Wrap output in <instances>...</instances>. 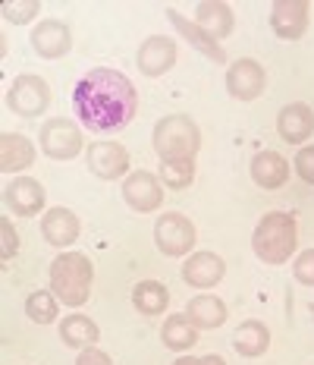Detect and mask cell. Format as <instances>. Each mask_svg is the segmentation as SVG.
<instances>
[{"label": "cell", "instance_id": "obj_1", "mask_svg": "<svg viewBox=\"0 0 314 365\" xmlns=\"http://www.w3.org/2000/svg\"><path fill=\"white\" fill-rule=\"evenodd\" d=\"M73 110L91 133H120L139 113V91L120 70H91L73 88Z\"/></svg>", "mask_w": 314, "mask_h": 365}, {"label": "cell", "instance_id": "obj_2", "mask_svg": "<svg viewBox=\"0 0 314 365\" xmlns=\"http://www.w3.org/2000/svg\"><path fill=\"white\" fill-rule=\"evenodd\" d=\"M298 246V224L289 211H267L251 233V249L264 264H286Z\"/></svg>", "mask_w": 314, "mask_h": 365}, {"label": "cell", "instance_id": "obj_3", "mask_svg": "<svg viewBox=\"0 0 314 365\" xmlns=\"http://www.w3.org/2000/svg\"><path fill=\"white\" fill-rule=\"evenodd\" d=\"M91 284H95V268H91L88 255L60 252L51 262V293L63 306H70V309L85 306L91 296Z\"/></svg>", "mask_w": 314, "mask_h": 365}, {"label": "cell", "instance_id": "obj_4", "mask_svg": "<svg viewBox=\"0 0 314 365\" xmlns=\"http://www.w3.org/2000/svg\"><path fill=\"white\" fill-rule=\"evenodd\" d=\"M155 151L160 161H195L202 151V129L186 113H170L155 126Z\"/></svg>", "mask_w": 314, "mask_h": 365}, {"label": "cell", "instance_id": "obj_5", "mask_svg": "<svg viewBox=\"0 0 314 365\" xmlns=\"http://www.w3.org/2000/svg\"><path fill=\"white\" fill-rule=\"evenodd\" d=\"M6 108L22 120L41 117V113L51 108V86L41 79V76L22 73L13 79L10 91H6Z\"/></svg>", "mask_w": 314, "mask_h": 365}, {"label": "cell", "instance_id": "obj_6", "mask_svg": "<svg viewBox=\"0 0 314 365\" xmlns=\"http://www.w3.org/2000/svg\"><path fill=\"white\" fill-rule=\"evenodd\" d=\"M195 224L182 211H164L155 224V242L167 258H186L195 249Z\"/></svg>", "mask_w": 314, "mask_h": 365}, {"label": "cell", "instance_id": "obj_7", "mask_svg": "<svg viewBox=\"0 0 314 365\" xmlns=\"http://www.w3.org/2000/svg\"><path fill=\"white\" fill-rule=\"evenodd\" d=\"M38 145L48 158L53 161H73V158L82 155V129L79 123H73L70 117H53L41 126L38 133Z\"/></svg>", "mask_w": 314, "mask_h": 365}, {"label": "cell", "instance_id": "obj_8", "mask_svg": "<svg viewBox=\"0 0 314 365\" xmlns=\"http://www.w3.org/2000/svg\"><path fill=\"white\" fill-rule=\"evenodd\" d=\"M311 4L308 0H273L271 4V29L283 41H298L308 32Z\"/></svg>", "mask_w": 314, "mask_h": 365}, {"label": "cell", "instance_id": "obj_9", "mask_svg": "<svg viewBox=\"0 0 314 365\" xmlns=\"http://www.w3.org/2000/svg\"><path fill=\"white\" fill-rule=\"evenodd\" d=\"M122 199L139 215H151V211H157L164 205V186H160V180L155 173L135 170L122 180Z\"/></svg>", "mask_w": 314, "mask_h": 365}, {"label": "cell", "instance_id": "obj_10", "mask_svg": "<svg viewBox=\"0 0 314 365\" xmlns=\"http://www.w3.org/2000/svg\"><path fill=\"white\" fill-rule=\"evenodd\" d=\"M264 86H267L264 66L251 57L236 60V63L226 70V91H229V98H236V101H255V98H261Z\"/></svg>", "mask_w": 314, "mask_h": 365}, {"label": "cell", "instance_id": "obj_11", "mask_svg": "<svg viewBox=\"0 0 314 365\" xmlns=\"http://www.w3.org/2000/svg\"><path fill=\"white\" fill-rule=\"evenodd\" d=\"M176 54H179V48H176L173 38L151 35V38H145L142 41L139 54H135V63H139V73H145L148 79H157V76L173 70Z\"/></svg>", "mask_w": 314, "mask_h": 365}, {"label": "cell", "instance_id": "obj_12", "mask_svg": "<svg viewBox=\"0 0 314 365\" xmlns=\"http://www.w3.org/2000/svg\"><path fill=\"white\" fill-rule=\"evenodd\" d=\"M28 41H32V51L38 57L60 60V57L70 54L73 32H70V26H66V22H60V19H41L32 29V38H28Z\"/></svg>", "mask_w": 314, "mask_h": 365}, {"label": "cell", "instance_id": "obj_13", "mask_svg": "<svg viewBox=\"0 0 314 365\" xmlns=\"http://www.w3.org/2000/svg\"><path fill=\"white\" fill-rule=\"evenodd\" d=\"M88 170L98 180H120L129 173V151L122 142H91Z\"/></svg>", "mask_w": 314, "mask_h": 365}, {"label": "cell", "instance_id": "obj_14", "mask_svg": "<svg viewBox=\"0 0 314 365\" xmlns=\"http://www.w3.org/2000/svg\"><path fill=\"white\" fill-rule=\"evenodd\" d=\"M4 202L16 217H35L44 208V202H48V192H44V186L38 180L16 177L4 189Z\"/></svg>", "mask_w": 314, "mask_h": 365}, {"label": "cell", "instance_id": "obj_15", "mask_svg": "<svg viewBox=\"0 0 314 365\" xmlns=\"http://www.w3.org/2000/svg\"><path fill=\"white\" fill-rule=\"evenodd\" d=\"M226 277V262L217 252H192L182 264V280L195 290H211Z\"/></svg>", "mask_w": 314, "mask_h": 365}, {"label": "cell", "instance_id": "obj_16", "mask_svg": "<svg viewBox=\"0 0 314 365\" xmlns=\"http://www.w3.org/2000/svg\"><path fill=\"white\" fill-rule=\"evenodd\" d=\"M167 19H170V26L176 29V32H179L182 38H186L189 44H192V48L198 51V54L202 57H208L211 63H226V51L220 48V41H214V38L204 32L202 26H198V22H192V19H186L182 16L179 10H173V6H167Z\"/></svg>", "mask_w": 314, "mask_h": 365}, {"label": "cell", "instance_id": "obj_17", "mask_svg": "<svg viewBox=\"0 0 314 365\" xmlns=\"http://www.w3.org/2000/svg\"><path fill=\"white\" fill-rule=\"evenodd\" d=\"M79 233H82V224H79V217H75V211L70 208H51L48 215L41 217V237L48 240V246L53 249H70L75 240H79Z\"/></svg>", "mask_w": 314, "mask_h": 365}, {"label": "cell", "instance_id": "obj_18", "mask_svg": "<svg viewBox=\"0 0 314 365\" xmlns=\"http://www.w3.org/2000/svg\"><path fill=\"white\" fill-rule=\"evenodd\" d=\"M277 133L283 142L289 145H302L314 135V110L308 104L295 101V104H286L277 117Z\"/></svg>", "mask_w": 314, "mask_h": 365}, {"label": "cell", "instance_id": "obj_19", "mask_svg": "<svg viewBox=\"0 0 314 365\" xmlns=\"http://www.w3.org/2000/svg\"><path fill=\"white\" fill-rule=\"evenodd\" d=\"M195 22L214 38V41H224V38L233 35L236 16H233V10H229V4H224V0H202V4L195 6Z\"/></svg>", "mask_w": 314, "mask_h": 365}, {"label": "cell", "instance_id": "obj_20", "mask_svg": "<svg viewBox=\"0 0 314 365\" xmlns=\"http://www.w3.org/2000/svg\"><path fill=\"white\" fill-rule=\"evenodd\" d=\"M251 180L261 189H280L286 186L289 180V161L280 155V151H258L251 158Z\"/></svg>", "mask_w": 314, "mask_h": 365}, {"label": "cell", "instance_id": "obj_21", "mask_svg": "<svg viewBox=\"0 0 314 365\" xmlns=\"http://www.w3.org/2000/svg\"><path fill=\"white\" fill-rule=\"evenodd\" d=\"M35 164V145L22 133H4L0 135V170L4 173H22Z\"/></svg>", "mask_w": 314, "mask_h": 365}, {"label": "cell", "instance_id": "obj_22", "mask_svg": "<svg viewBox=\"0 0 314 365\" xmlns=\"http://www.w3.org/2000/svg\"><path fill=\"white\" fill-rule=\"evenodd\" d=\"M186 318L195 331H214L226 322V302L220 299V296L202 293V296H195V299H189Z\"/></svg>", "mask_w": 314, "mask_h": 365}, {"label": "cell", "instance_id": "obj_23", "mask_svg": "<svg viewBox=\"0 0 314 365\" xmlns=\"http://www.w3.org/2000/svg\"><path fill=\"white\" fill-rule=\"evenodd\" d=\"M233 349L239 356H245V359H258V356H264L267 349H271V331H267V324L255 322V318L242 322L233 334Z\"/></svg>", "mask_w": 314, "mask_h": 365}, {"label": "cell", "instance_id": "obj_24", "mask_svg": "<svg viewBox=\"0 0 314 365\" xmlns=\"http://www.w3.org/2000/svg\"><path fill=\"white\" fill-rule=\"evenodd\" d=\"M132 306L139 309L142 315L157 318L170 306V290H167L164 284H157V280H139V284L132 287Z\"/></svg>", "mask_w": 314, "mask_h": 365}, {"label": "cell", "instance_id": "obj_25", "mask_svg": "<svg viewBox=\"0 0 314 365\" xmlns=\"http://www.w3.org/2000/svg\"><path fill=\"white\" fill-rule=\"evenodd\" d=\"M98 337H101V331H98V324L91 322L88 315H66L63 324H60V340H63L66 346L73 349H88V346H98Z\"/></svg>", "mask_w": 314, "mask_h": 365}, {"label": "cell", "instance_id": "obj_26", "mask_svg": "<svg viewBox=\"0 0 314 365\" xmlns=\"http://www.w3.org/2000/svg\"><path fill=\"white\" fill-rule=\"evenodd\" d=\"M160 340H164V346L173 349V353H189V349L198 344V331L189 324L186 315H170L164 322V328H160Z\"/></svg>", "mask_w": 314, "mask_h": 365}, {"label": "cell", "instance_id": "obj_27", "mask_svg": "<svg viewBox=\"0 0 314 365\" xmlns=\"http://www.w3.org/2000/svg\"><path fill=\"white\" fill-rule=\"evenodd\" d=\"M57 312H60V299H57L53 293H48V290L28 293V299H26V315L32 318L35 324H51L53 318H57Z\"/></svg>", "mask_w": 314, "mask_h": 365}, {"label": "cell", "instance_id": "obj_28", "mask_svg": "<svg viewBox=\"0 0 314 365\" xmlns=\"http://www.w3.org/2000/svg\"><path fill=\"white\" fill-rule=\"evenodd\" d=\"M160 180L167 189H189L195 180V161H160Z\"/></svg>", "mask_w": 314, "mask_h": 365}, {"label": "cell", "instance_id": "obj_29", "mask_svg": "<svg viewBox=\"0 0 314 365\" xmlns=\"http://www.w3.org/2000/svg\"><path fill=\"white\" fill-rule=\"evenodd\" d=\"M0 13H4V19L13 22V26H26V22H32L38 13H41V4H38V0H6V4L0 6Z\"/></svg>", "mask_w": 314, "mask_h": 365}, {"label": "cell", "instance_id": "obj_30", "mask_svg": "<svg viewBox=\"0 0 314 365\" xmlns=\"http://www.w3.org/2000/svg\"><path fill=\"white\" fill-rule=\"evenodd\" d=\"M16 252H19V233L13 230L10 217H0V262L6 264Z\"/></svg>", "mask_w": 314, "mask_h": 365}, {"label": "cell", "instance_id": "obj_31", "mask_svg": "<svg viewBox=\"0 0 314 365\" xmlns=\"http://www.w3.org/2000/svg\"><path fill=\"white\" fill-rule=\"evenodd\" d=\"M293 277L302 287H314V249H305L293 262Z\"/></svg>", "mask_w": 314, "mask_h": 365}, {"label": "cell", "instance_id": "obj_32", "mask_svg": "<svg viewBox=\"0 0 314 365\" xmlns=\"http://www.w3.org/2000/svg\"><path fill=\"white\" fill-rule=\"evenodd\" d=\"M293 167H295L298 180H305L308 186H314V145H302V148H298Z\"/></svg>", "mask_w": 314, "mask_h": 365}, {"label": "cell", "instance_id": "obj_33", "mask_svg": "<svg viewBox=\"0 0 314 365\" xmlns=\"http://www.w3.org/2000/svg\"><path fill=\"white\" fill-rule=\"evenodd\" d=\"M75 365H113V359L104 353L101 346H88V349H82V353H79Z\"/></svg>", "mask_w": 314, "mask_h": 365}, {"label": "cell", "instance_id": "obj_34", "mask_svg": "<svg viewBox=\"0 0 314 365\" xmlns=\"http://www.w3.org/2000/svg\"><path fill=\"white\" fill-rule=\"evenodd\" d=\"M173 365H226L224 356L211 353V356H202V359H195V356H179Z\"/></svg>", "mask_w": 314, "mask_h": 365}, {"label": "cell", "instance_id": "obj_35", "mask_svg": "<svg viewBox=\"0 0 314 365\" xmlns=\"http://www.w3.org/2000/svg\"><path fill=\"white\" fill-rule=\"evenodd\" d=\"M308 312H311V315H314V302H311V306H308Z\"/></svg>", "mask_w": 314, "mask_h": 365}]
</instances>
